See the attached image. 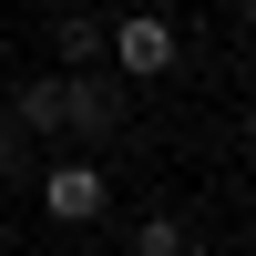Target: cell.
I'll use <instances>...</instances> for the list:
<instances>
[{
  "mask_svg": "<svg viewBox=\"0 0 256 256\" xmlns=\"http://www.w3.org/2000/svg\"><path fill=\"white\" fill-rule=\"evenodd\" d=\"M102 205H113V184H102V164H82V154L41 164V216H52V226H92Z\"/></svg>",
  "mask_w": 256,
  "mask_h": 256,
  "instance_id": "3957f363",
  "label": "cell"
},
{
  "mask_svg": "<svg viewBox=\"0 0 256 256\" xmlns=\"http://www.w3.org/2000/svg\"><path fill=\"white\" fill-rule=\"evenodd\" d=\"M236 10H246V20H256V0H236Z\"/></svg>",
  "mask_w": 256,
  "mask_h": 256,
  "instance_id": "ba28073f",
  "label": "cell"
},
{
  "mask_svg": "<svg viewBox=\"0 0 256 256\" xmlns=\"http://www.w3.org/2000/svg\"><path fill=\"white\" fill-rule=\"evenodd\" d=\"M246 144H256V102H246Z\"/></svg>",
  "mask_w": 256,
  "mask_h": 256,
  "instance_id": "52a82bcc",
  "label": "cell"
},
{
  "mask_svg": "<svg viewBox=\"0 0 256 256\" xmlns=\"http://www.w3.org/2000/svg\"><path fill=\"white\" fill-rule=\"evenodd\" d=\"M102 62H113V82H164L184 62V31L164 10H134V20H102Z\"/></svg>",
  "mask_w": 256,
  "mask_h": 256,
  "instance_id": "7a4b0ae2",
  "label": "cell"
},
{
  "mask_svg": "<svg viewBox=\"0 0 256 256\" xmlns=\"http://www.w3.org/2000/svg\"><path fill=\"white\" fill-rule=\"evenodd\" d=\"M246 236H256V205H246Z\"/></svg>",
  "mask_w": 256,
  "mask_h": 256,
  "instance_id": "9c48e42d",
  "label": "cell"
},
{
  "mask_svg": "<svg viewBox=\"0 0 256 256\" xmlns=\"http://www.w3.org/2000/svg\"><path fill=\"white\" fill-rule=\"evenodd\" d=\"M0 174H20V113H0Z\"/></svg>",
  "mask_w": 256,
  "mask_h": 256,
  "instance_id": "8992f818",
  "label": "cell"
},
{
  "mask_svg": "<svg viewBox=\"0 0 256 256\" xmlns=\"http://www.w3.org/2000/svg\"><path fill=\"white\" fill-rule=\"evenodd\" d=\"M184 216H134V256H184Z\"/></svg>",
  "mask_w": 256,
  "mask_h": 256,
  "instance_id": "5b68a950",
  "label": "cell"
},
{
  "mask_svg": "<svg viewBox=\"0 0 256 256\" xmlns=\"http://www.w3.org/2000/svg\"><path fill=\"white\" fill-rule=\"evenodd\" d=\"M10 113H20V134H123V82H102V72H41V82H20L10 92Z\"/></svg>",
  "mask_w": 256,
  "mask_h": 256,
  "instance_id": "6da1fadb",
  "label": "cell"
},
{
  "mask_svg": "<svg viewBox=\"0 0 256 256\" xmlns=\"http://www.w3.org/2000/svg\"><path fill=\"white\" fill-rule=\"evenodd\" d=\"M52 52H62V72H92V62H102V20L92 10H62L52 20Z\"/></svg>",
  "mask_w": 256,
  "mask_h": 256,
  "instance_id": "277c9868",
  "label": "cell"
}]
</instances>
